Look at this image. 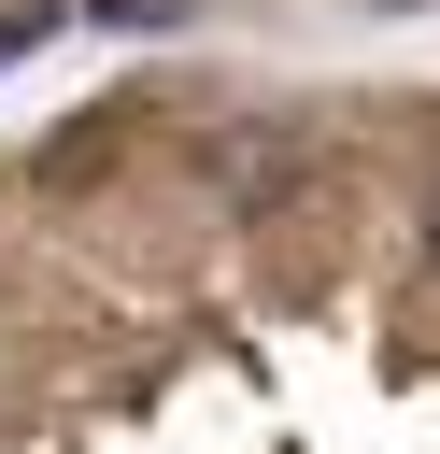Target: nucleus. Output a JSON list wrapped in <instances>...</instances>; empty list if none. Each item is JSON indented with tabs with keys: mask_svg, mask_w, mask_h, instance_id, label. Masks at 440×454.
<instances>
[{
	"mask_svg": "<svg viewBox=\"0 0 440 454\" xmlns=\"http://www.w3.org/2000/svg\"><path fill=\"white\" fill-rule=\"evenodd\" d=\"M85 14H99V28H170L185 0H85Z\"/></svg>",
	"mask_w": 440,
	"mask_h": 454,
	"instance_id": "f257e3e1",
	"label": "nucleus"
},
{
	"mask_svg": "<svg viewBox=\"0 0 440 454\" xmlns=\"http://www.w3.org/2000/svg\"><path fill=\"white\" fill-rule=\"evenodd\" d=\"M426 255H440V199H426Z\"/></svg>",
	"mask_w": 440,
	"mask_h": 454,
	"instance_id": "f03ea898",
	"label": "nucleus"
}]
</instances>
